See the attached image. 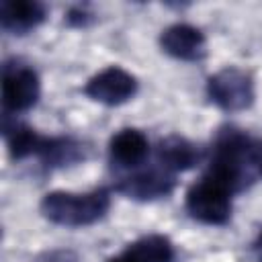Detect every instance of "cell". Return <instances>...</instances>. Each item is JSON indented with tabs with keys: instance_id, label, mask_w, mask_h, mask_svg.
Here are the masks:
<instances>
[{
	"instance_id": "8992f818",
	"label": "cell",
	"mask_w": 262,
	"mask_h": 262,
	"mask_svg": "<svg viewBox=\"0 0 262 262\" xmlns=\"http://www.w3.org/2000/svg\"><path fill=\"white\" fill-rule=\"evenodd\" d=\"M176 186L174 174L164 168H149L125 176L117 182L115 190L133 201H156L168 196Z\"/></svg>"
},
{
	"instance_id": "5b68a950",
	"label": "cell",
	"mask_w": 262,
	"mask_h": 262,
	"mask_svg": "<svg viewBox=\"0 0 262 262\" xmlns=\"http://www.w3.org/2000/svg\"><path fill=\"white\" fill-rule=\"evenodd\" d=\"M84 94L100 104L119 106L137 94V80L127 70L119 66H108L86 82Z\"/></svg>"
},
{
	"instance_id": "9a60e30c",
	"label": "cell",
	"mask_w": 262,
	"mask_h": 262,
	"mask_svg": "<svg viewBox=\"0 0 262 262\" xmlns=\"http://www.w3.org/2000/svg\"><path fill=\"white\" fill-rule=\"evenodd\" d=\"M252 158H254V168H256V172L262 176V139H254Z\"/></svg>"
},
{
	"instance_id": "4fadbf2b",
	"label": "cell",
	"mask_w": 262,
	"mask_h": 262,
	"mask_svg": "<svg viewBox=\"0 0 262 262\" xmlns=\"http://www.w3.org/2000/svg\"><path fill=\"white\" fill-rule=\"evenodd\" d=\"M49 168H63L84 160V147L72 137H45L41 154L37 156Z\"/></svg>"
},
{
	"instance_id": "7a4b0ae2",
	"label": "cell",
	"mask_w": 262,
	"mask_h": 262,
	"mask_svg": "<svg viewBox=\"0 0 262 262\" xmlns=\"http://www.w3.org/2000/svg\"><path fill=\"white\" fill-rule=\"evenodd\" d=\"M235 192L205 172L186 192V211L192 219L207 225H225L231 217V196Z\"/></svg>"
},
{
	"instance_id": "277c9868",
	"label": "cell",
	"mask_w": 262,
	"mask_h": 262,
	"mask_svg": "<svg viewBox=\"0 0 262 262\" xmlns=\"http://www.w3.org/2000/svg\"><path fill=\"white\" fill-rule=\"evenodd\" d=\"M41 94L39 76L33 68L6 61L2 68V106L4 113H23L37 104Z\"/></svg>"
},
{
	"instance_id": "ba28073f",
	"label": "cell",
	"mask_w": 262,
	"mask_h": 262,
	"mask_svg": "<svg viewBox=\"0 0 262 262\" xmlns=\"http://www.w3.org/2000/svg\"><path fill=\"white\" fill-rule=\"evenodd\" d=\"M45 6L37 0H2L0 25L10 35H25L45 20Z\"/></svg>"
},
{
	"instance_id": "30bf717a",
	"label": "cell",
	"mask_w": 262,
	"mask_h": 262,
	"mask_svg": "<svg viewBox=\"0 0 262 262\" xmlns=\"http://www.w3.org/2000/svg\"><path fill=\"white\" fill-rule=\"evenodd\" d=\"M174 246L166 235L151 233L131 242L121 254L113 256L108 262H172Z\"/></svg>"
},
{
	"instance_id": "5bb4252c",
	"label": "cell",
	"mask_w": 262,
	"mask_h": 262,
	"mask_svg": "<svg viewBox=\"0 0 262 262\" xmlns=\"http://www.w3.org/2000/svg\"><path fill=\"white\" fill-rule=\"evenodd\" d=\"M90 18H92V14H90L86 8H82V6L72 8V10L68 12V16H66V20H68L70 25H76V27H84Z\"/></svg>"
},
{
	"instance_id": "9c48e42d",
	"label": "cell",
	"mask_w": 262,
	"mask_h": 262,
	"mask_svg": "<svg viewBox=\"0 0 262 262\" xmlns=\"http://www.w3.org/2000/svg\"><path fill=\"white\" fill-rule=\"evenodd\" d=\"M149 154V141L139 129H121L108 141V156L121 168H137Z\"/></svg>"
},
{
	"instance_id": "7c38bea8",
	"label": "cell",
	"mask_w": 262,
	"mask_h": 262,
	"mask_svg": "<svg viewBox=\"0 0 262 262\" xmlns=\"http://www.w3.org/2000/svg\"><path fill=\"white\" fill-rule=\"evenodd\" d=\"M4 137L8 143V154L12 160H25L29 156H39L41 147L45 143V135H39L35 129L29 125H23L18 121L10 123L8 117L4 115Z\"/></svg>"
},
{
	"instance_id": "6da1fadb",
	"label": "cell",
	"mask_w": 262,
	"mask_h": 262,
	"mask_svg": "<svg viewBox=\"0 0 262 262\" xmlns=\"http://www.w3.org/2000/svg\"><path fill=\"white\" fill-rule=\"evenodd\" d=\"M41 213L55 225L86 227L102 219L111 207V194L106 188H94L90 192L53 190L41 199Z\"/></svg>"
},
{
	"instance_id": "52a82bcc",
	"label": "cell",
	"mask_w": 262,
	"mask_h": 262,
	"mask_svg": "<svg viewBox=\"0 0 262 262\" xmlns=\"http://www.w3.org/2000/svg\"><path fill=\"white\" fill-rule=\"evenodd\" d=\"M160 47L170 57L182 61H199L207 55V39L203 31L186 23L166 27L160 35Z\"/></svg>"
},
{
	"instance_id": "8fae6325",
	"label": "cell",
	"mask_w": 262,
	"mask_h": 262,
	"mask_svg": "<svg viewBox=\"0 0 262 262\" xmlns=\"http://www.w3.org/2000/svg\"><path fill=\"white\" fill-rule=\"evenodd\" d=\"M156 158H158L160 168L174 174V172H184V170L194 168L201 156H199L196 145L190 143L186 137L168 135L160 139L156 147Z\"/></svg>"
},
{
	"instance_id": "3957f363",
	"label": "cell",
	"mask_w": 262,
	"mask_h": 262,
	"mask_svg": "<svg viewBox=\"0 0 262 262\" xmlns=\"http://www.w3.org/2000/svg\"><path fill=\"white\" fill-rule=\"evenodd\" d=\"M209 98L227 113H239L252 106L256 98L254 80L246 70L227 66L207 80Z\"/></svg>"
}]
</instances>
